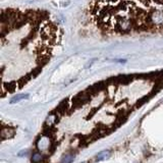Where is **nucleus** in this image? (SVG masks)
Returning a JSON list of instances; mask_svg holds the SVG:
<instances>
[{
	"label": "nucleus",
	"instance_id": "obj_2",
	"mask_svg": "<svg viewBox=\"0 0 163 163\" xmlns=\"http://www.w3.org/2000/svg\"><path fill=\"white\" fill-rule=\"evenodd\" d=\"M86 17L105 36L163 33V0H90Z\"/></svg>",
	"mask_w": 163,
	"mask_h": 163
},
{
	"label": "nucleus",
	"instance_id": "obj_3",
	"mask_svg": "<svg viewBox=\"0 0 163 163\" xmlns=\"http://www.w3.org/2000/svg\"><path fill=\"white\" fill-rule=\"evenodd\" d=\"M27 97H29L28 94H19V95H16L13 99H11V100H10V103H16V102H19V100H22V99H24V98H27Z\"/></svg>",
	"mask_w": 163,
	"mask_h": 163
},
{
	"label": "nucleus",
	"instance_id": "obj_1",
	"mask_svg": "<svg viewBox=\"0 0 163 163\" xmlns=\"http://www.w3.org/2000/svg\"><path fill=\"white\" fill-rule=\"evenodd\" d=\"M61 37L60 26L48 11L2 9V97L12 94L40 74Z\"/></svg>",
	"mask_w": 163,
	"mask_h": 163
}]
</instances>
